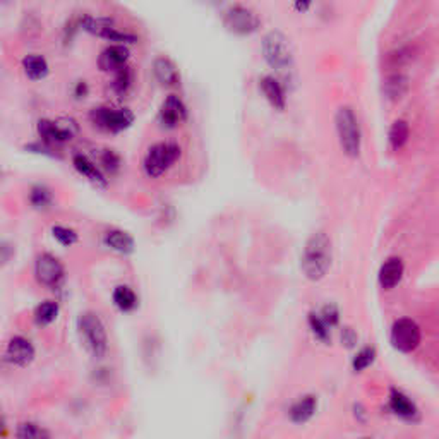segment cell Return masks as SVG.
I'll use <instances>...</instances> for the list:
<instances>
[{"label":"cell","mask_w":439,"mask_h":439,"mask_svg":"<svg viewBox=\"0 0 439 439\" xmlns=\"http://www.w3.org/2000/svg\"><path fill=\"white\" fill-rule=\"evenodd\" d=\"M333 248L326 232H316L307 239L300 256V268L310 282H319L332 268Z\"/></svg>","instance_id":"obj_1"},{"label":"cell","mask_w":439,"mask_h":439,"mask_svg":"<svg viewBox=\"0 0 439 439\" xmlns=\"http://www.w3.org/2000/svg\"><path fill=\"white\" fill-rule=\"evenodd\" d=\"M77 336L83 343L84 350L93 359L101 360L108 352V333L100 314L93 310H84L76 321Z\"/></svg>","instance_id":"obj_2"},{"label":"cell","mask_w":439,"mask_h":439,"mask_svg":"<svg viewBox=\"0 0 439 439\" xmlns=\"http://www.w3.org/2000/svg\"><path fill=\"white\" fill-rule=\"evenodd\" d=\"M335 129L343 153L349 158H359L362 150V129L352 107L343 105L336 110Z\"/></svg>","instance_id":"obj_3"},{"label":"cell","mask_w":439,"mask_h":439,"mask_svg":"<svg viewBox=\"0 0 439 439\" xmlns=\"http://www.w3.org/2000/svg\"><path fill=\"white\" fill-rule=\"evenodd\" d=\"M182 157V148L172 141H160L148 148L143 158V172L148 178H160L175 167Z\"/></svg>","instance_id":"obj_4"},{"label":"cell","mask_w":439,"mask_h":439,"mask_svg":"<svg viewBox=\"0 0 439 439\" xmlns=\"http://www.w3.org/2000/svg\"><path fill=\"white\" fill-rule=\"evenodd\" d=\"M134 112L127 107H96L90 112V120L96 129L108 134H120L134 124Z\"/></svg>","instance_id":"obj_5"},{"label":"cell","mask_w":439,"mask_h":439,"mask_svg":"<svg viewBox=\"0 0 439 439\" xmlns=\"http://www.w3.org/2000/svg\"><path fill=\"white\" fill-rule=\"evenodd\" d=\"M263 57L275 70H287L293 66V52L290 40L278 29L266 33L261 43Z\"/></svg>","instance_id":"obj_6"},{"label":"cell","mask_w":439,"mask_h":439,"mask_svg":"<svg viewBox=\"0 0 439 439\" xmlns=\"http://www.w3.org/2000/svg\"><path fill=\"white\" fill-rule=\"evenodd\" d=\"M79 133V126L74 119H40L36 122V134L42 143L49 146H59V144L69 143Z\"/></svg>","instance_id":"obj_7"},{"label":"cell","mask_w":439,"mask_h":439,"mask_svg":"<svg viewBox=\"0 0 439 439\" xmlns=\"http://www.w3.org/2000/svg\"><path fill=\"white\" fill-rule=\"evenodd\" d=\"M33 276L38 285L57 290L66 280V266L52 252H40L33 265Z\"/></svg>","instance_id":"obj_8"},{"label":"cell","mask_w":439,"mask_h":439,"mask_svg":"<svg viewBox=\"0 0 439 439\" xmlns=\"http://www.w3.org/2000/svg\"><path fill=\"white\" fill-rule=\"evenodd\" d=\"M224 26L227 31L234 33V35L248 36L258 31L261 26V19L252 9L235 4L224 12Z\"/></svg>","instance_id":"obj_9"},{"label":"cell","mask_w":439,"mask_h":439,"mask_svg":"<svg viewBox=\"0 0 439 439\" xmlns=\"http://www.w3.org/2000/svg\"><path fill=\"white\" fill-rule=\"evenodd\" d=\"M421 328L410 317H400L393 323L390 333L391 345L398 350V352L410 354L421 345Z\"/></svg>","instance_id":"obj_10"},{"label":"cell","mask_w":439,"mask_h":439,"mask_svg":"<svg viewBox=\"0 0 439 439\" xmlns=\"http://www.w3.org/2000/svg\"><path fill=\"white\" fill-rule=\"evenodd\" d=\"M4 357L11 366L19 367V369H26V367H29L35 362L36 347L28 336L14 335L5 343Z\"/></svg>","instance_id":"obj_11"},{"label":"cell","mask_w":439,"mask_h":439,"mask_svg":"<svg viewBox=\"0 0 439 439\" xmlns=\"http://www.w3.org/2000/svg\"><path fill=\"white\" fill-rule=\"evenodd\" d=\"M189 117L187 105L184 103L181 96L177 94H168L160 105L158 110V124L161 129L172 131L177 129L181 124H184Z\"/></svg>","instance_id":"obj_12"},{"label":"cell","mask_w":439,"mask_h":439,"mask_svg":"<svg viewBox=\"0 0 439 439\" xmlns=\"http://www.w3.org/2000/svg\"><path fill=\"white\" fill-rule=\"evenodd\" d=\"M131 59V50L126 45H108L101 50L98 57V67L101 72H116L120 67L127 66Z\"/></svg>","instance_id":"obj_13"},{"label":"cell","mask_w":439,"mask_h":439,"mask_svg":"<svg viewBox=\"0 0 439 439\" xmlns=\"http://www.w3.org/2000/svg\"><path fill=\"white\" fill-rule=\"evenodd\" d=\"M72 165L74 168H76L77 174L83 175L84 178H88V181H90L93 185H96V187L105 189L108 185V178L107 175H105V172L101 170L100 165L94 163L90 157H86V155L83 153L74 155Z\"/></svg>","instance_id":"obj_14"},{"label":"cell","mask_w":439,"mask_h":439,"mask_svg":"<svg viewBox=\"0 0 439 439\" xmlns=\"http://www.w3.org/2000/svg\"><path fill=\"white\" fill-rule=\"evenodd\" d=\"M153 74L155 79L165 88H175L181 84V70L177 64L168 57L161 55L153 60Z\"/></svg>","instance_id":"obj_15"},{"label":"cell","mask_w":439,"mask_h":439,"mask_svg":"<svg viewBox=\"0 0 439 439\" xmlns=\"http://www.w3.org/2000/svg\"><path fill=\"white\" fill-rule=\"evenodd\" d=\"M103 244L110 251L122 256H129L136 251V241H134L133 235L126 230H120V228H112V230L105 232Z\"/></svg>","instance_id":"obj_16"},{"label":"cell","mask_w":439,"mask_h":439,"mask_svg":"<svg viewBox=\"0 0 439 439\" xmlns=\"http://www.w3.org/2000/svg\"><path fill=\"white\" fill-rule=\"evenodd\" d=\"M405 266L400 258H388L386 261L381 265L380 273H377V282H380L381 289L391 290L401 282L403 278Z\"/></svg>","instance_id":"obj_17"},{"label":"cell","mask_w":439,"mask_h":439,"mask_svg":"<svg viewBox=\"0 0 439 439\" xmlns=\"http://www.w3.org/2000/svg\"><path fill=\"white\" fill-rule=\"evenodd\" d=\"M21 67L25 76L33 83L46 79L50 74V64L42 53H28V55H25L21 60Z\"/></svg>","instance_id":"obj_18"},{"label":"cell","mask_w":439,"mask_h":439,"mask_svg":"<svg viewBox=\"0 0 439 439\" xmlns=\"http://www.w3.org/2000/svg\"><path fill=\"white\" fill-rule=\"evenodd\" d=\"M259 88H261L263 94H265V98L269 101V105H271L273 108H276V110H285L287 94L282 83H280L276 77L265 76L259 81Z\"/></svg>","instance_id":"obj_19"},{"label":"cell","mask_w":439,"mask_h":439,"mask_svg":"<svg viewBox=\"0 0 439 439\" xmlns=\"http://www.w3.org/2000/svg\"><path fill=\"white\" fill-rule=\"evenodd\" d=\"M112 302L120 312H134L139 307V297L131 285H117L112 292Z\"/></svg>","instance_id":"obj_20"},{"label":"cell","mask_w":439,"mask_h":439,"mask_svg":"<svg viewBox=\"0 0 439 439\" xmlns=\"http://www.w3.org/2000/svg\"><path fill=\"white\" fill-rule=\"evenodd\" d=\"M317 408V398L312 397V395H306V397H300L295 403L290 407L289 415L290 421L293 424H306L314 414H316Z\"/></svg>","instance_id":"obj_21"},{"label":"cell","mask_w":439,"mask_h":439,"mask_svg":"<svg viewBox=\"0 0 439 439\" xmlns=\"http://www.w3.org/2000/svg\"><path fill=\"white\" fill-rule=\"evenodd\" d=\"M59 314H60L59 302L52 299H46L35 307V310H33V321H35L36 326L46 328L52 323H55Z\"/></svg>","instance_id":"obj_22"},{"label":"cell","mask_w":439,"mask_h":439,"mask_svg":"<svg viewBox=\"0 0 439 439\" xmlns=\"http://www.w3.org/2000/svg\"><path fill=\"white\" fill-rule=\"evenodd\" d=\"M29 206H31L35 211H49L53 206V192L49 185L45 184H35L31 185L28 194Z\"/></svg>","instance_id":"obj_23"},{"label":"cell","mask_w":439,"mask_h":439,"mask_svg":"<svg viewBox=\"0 0 439 439\" xmlns=\"http://www.w3.org/2000/svg\"><path fill=\"white\" fill-rule=\"evenodd\" d=\"M16 439H52L49 429L35 421H23L14 429Z\"/></svg>","instance_id":"obj_24"},{"label":"cell","mask_w":439,"mask_h":439,"mask_svg":"<svg viewBox=\"0 0 439 439\" xmlns=\"http://www.w3.org/2000/svg\"><path fill=\"white\" fill-rule=\"evenodd\" d=\"M390 408L395 414L403 418H412L417 414V407L414 405V401H412L407 395H403L398 390H391Z\"/></svg>","instance_id":"obj_25"},{"label":"cell","mask_w":439,"mask_h":439,"mask_svg":"<svg viewBox=\"0 0 439 439\" xmlns=\"http://www.w3.org/2000/svg\"><path fill=\"white\" fill-rule=\"evenodd\" d=\"M134 84V70L129 66L120 67L119 70L114 72L112 91L117 96H126Z\"/></svg>","instance_id":"obj_26"},{"label":"cell","mask_w":439,"mask_h":439,"mask_svg":"<svg viewBox=\"0 0 439 439\" xmlns=\"http://www.w3.org/2000/svg\"><path fill=\"white\" fill-rule=\"evenodd\" d=\"M383 90L390 100H400L408 90V79L401 74H391L384 79Z\"/></svg>","instance_id":"obj_27"},{"label":"cell","mask_w":439,"mask_h":439,"mask_svg":"<svg viewBox=\"0 0 439 439\" xmlns=\"http://www.w3.org/2000/svg\"><path fill=\"white\" fill-rule=\"evenodd\" d=\"M408 136H410V127L405 120L398 119L391 124L390 133H388V141H390V146L393 148L395 151L401 150V148L407 144Z\"/></svg>","instance_id":"obj_28"},{"label":"cell","mask_w":439,"mask_h":439,"mask_svg":"<svg viewBox=\"0 0 439 439\" xmlns=\"http://www.w3.org/2000/svg\"><path fill=\"white\" fill-rule=\"evenodd\" d=\"M50 234H52L53 241L62 245V248H72L79 242V234L74 228L66 227V225H53L50 228Z\"/></svg>","instance_id":"obj_29"},{"label":"cell","mask_w":439,"mask_h":439,"mask_svg":"<svg viewBox=\"0 0 439 439\" xmlns=\"http://www.w3.org/2000/svg\"><path fill=\"white\" fill-rule=\"evenodd\" d=\"M309 326H310V332H312V335L316 336L319 342L328 343L330 340H332V330H330V328L323 323V319H321L319 314L317 312L309 314Z\"/></svg>","instance_id":"obj_30"},{"label":"cell","mask_w":439,"mask_h":439,"mask_svg":"<svg viewBox=\"0 0 439 439\" xmlns=\"http://www.w3.org/2000/svg\"><path fill=\"white\" fill-rule=\"evenodd\" d=\"M374 359H376V349L374 347H364L352 359V369L356 373H362L374 362Z\"/></svg>","instance_id":"obj_31"},{"label":"cell","mask_w":439,"mask_h":439,"mask_svg":"<svg viewBox=\"0 0 439 439\" xmlns=\"http://www.w3.org/2000/svg\"><path fill=\"white\" fill-rule=\"evenodd\" d=\"M101 170H107L110 174H117L122 167V158H120L119 153H116L114 150H103L100 157Z\"/></svg>","instance_id":"obj_32"},{"label":"cell","mask_w":439,"mask_h":439,"mask_svg":"<svg viewBox=\"0 0 439 439\" xmlns=\"http://www.w3.org/2000/svg\"><path fill=\"white\" fill-rule=\"evenodd\" d=\"M317 314H319V317L323 319V323L326 324L330 330H333V328H335L340 321V310L335 304H326V306L321 309V312H317Z\"/></svg>","instance_id":"obj_33"},{"label":"cell","mask_w":439,"mask_h":439,"mask_svg":"<svg viewBox=\"0 0 439 439\" xmlns=\"http://www.w3.org/2000/svg\"><path fill=\"white\" fill-rule=\"evenodd\" d=\"M16 256V248L12 242L4 241V239H0V269L8 266L9 263L14 259Z\"/></svg>","instance_id":"obj_34"},{"label":"cell","mask_w":439,"mask_h":439,"mask_svg":"<svg viewBox=\"0 0 439 439\" xmlns=\"http://www.w3.org/2000/svg\"><path fill=\"white\" fill-rule=\"evenodd\" d=\"M26 151H29V153H35V155H43V157H50V158H59V155L53 151L52 146H49V144L42 143V141H35V143H29L25 146Z\"/></svg>","instance_id":"obj_35"},{"label":"cell","mask_w":439,"mask_h":439,"mask_svg":"<svg viewBox=\"0 0 439 439\" xmlns=\"http://www.w3.org/2000/svg\"><path fill=\"white\" fill-rule=\"evenodd\" d=\"M342 343L345 347H349V349H352V347H356V343H357V333L354 332L352 328H349V326H345L343 328V332H342Z\"/></svg>","instance_id":"obj_36"},{"label":"cell","mask_w":439,"mask_h":439,"mask_svg":"<svg viewBox=\"0 0 439 439\" xmlns=\"http://www.w3.org/2000/svg\"><path fill=\"white\" fill-rule=\"evenodd\" d=\"M72 94L76 100H83V98H86L88 94H90V86H88L86 81H77L72 88Z\"/></svg>","instance_id":"obj_37"},{"label":"cell","mask_w":439,"mask_h":439,"mask_svg":"<svg viewBox=\"0 0 439 439\" xmlns=\"http://www.w3.org/2000/svg\"><path fill=\"white\" fill-rule=\"evenodd\" d=\"M9 436V422L5 414L0 408V439H5Z\"/></svg>","instance_id":"obj_38"},{"label":"cell","mask_w":439,"mask_h":439,"mask_svg":"<svg viewBox=\"0 0 439 439\" xmlns=\"http://www.w3.org/2000/svg\"><path fill=\"white\" fill-rule=\"evenodd\" d=\"M309 8H310L309 2H297V4H293V9H297V11H300V12L307 11Z\"/></svg>","instance_id":"obj_39"},{"label":"cell","mask_w":439,"mask_h":439,"mask_svg":"<svg viewBox=\"0 0 439 439\" xmlns=\"http://www.w3.org/2000/svg\"><path fill=\"white\" fill-rule=\"evenodd\" d=\"M366 439H369V438H366Z\"/></svg>","instance_id":"obj_40"}]
</instances>
